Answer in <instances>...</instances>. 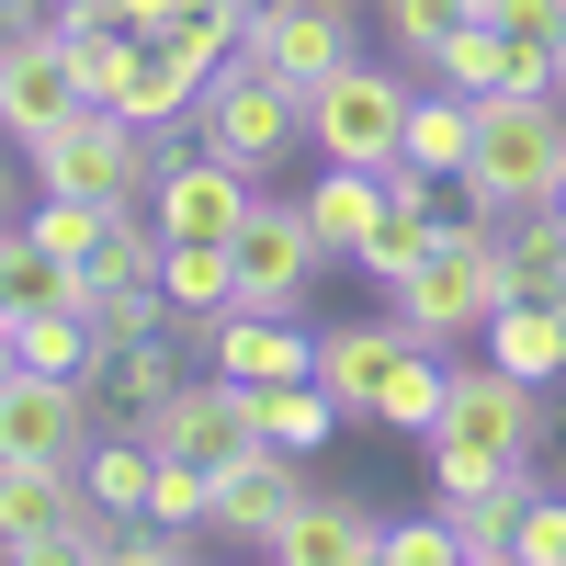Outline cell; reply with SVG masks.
<instances>
[{
    "instance_id": "1",
    "label": "cell",
    "mask_w": 566,
    "mask_h": 566,
    "mask_svg": "<svg viewBox=\"0 0 566 566\" xmlns=\"http://www.w3.org/2000/svg\"><path fill=\"white\" fill-rule=\"evenodd\" d=\"M566 181V91H488L476 103V159H464V216H533Z\"/></svg>"
},
{
    "instance_id": "2",
    "label": "cell",
    "mask_w": 566,
    "mask_h": 566,
    "mask_svg": "<svg viewBox=\"0 0 566 566\" xmlns=\"http://www.w3.org/2000/svg\"><path fill=\"white\" fill-rule=\"evenodd\" d=\"M114 544H125V522L80 488V464L0 453V555H12V566H91Z\"/></svg>"
},
{
    "instance_id": "3",
    "label": "cell",
    "mask_w": 566,
    "mask_h": 566,
    "mask_svg": "<svg viewBox=\"0 0 566 566\" xmlns=\"http://www.w3.org/2000/svg\"><path fill=\"white\" fill-rule=\"evenodd\" d=\"M499 306H510V261H499V227L488 216H453L442 250L397 283V328H408V340H442V352L453 340H488Z\"/></svg>"
},
{
    "instance_id": "4",
    "label": "cell",
    "mask_w": 566,
    "mask_h": 566,
    "mask_svg": "<svg viewBox=\"0 0 566 566\" xmlns=\"http://www.w3.org/2000/svg\"><path fill=\"white\" fill-rule=\"evenodd\" d=\"M23 170H34V193H103V205H148V181L170 170V148L148 125H136L125 103H80L57 136H34L23 148Z\"/></svg>"
},
{
    "instance_id": "5",
    "label": "cell",
    "mask_w": 566,
    "mask_h": 566,
    "mask_svg": "<svg viewBox=\"0 0 566 566\" xmlns=\"http://www.w3.org/2000/svg\"><path fill=\"white\" fill-rule=\"evenodd\" d=\"M408 69H374V57H352V69H328L317 91H306V148L317 159H352V170H397L408 159Z\"/></svg>"
},
{
    "instance_id": "6",
    "label": "cell",
    "mask_w": 566,
    "mask_h": 566,
    "mask_svg": "<svg viewBox=\"0 0 566 566\" xmlns=\"http://www.w3.org/2000/svg\"><path fill=\"white\" fill-rule=\"evenodd\" d=\"M193 148H216V159H239V170H272L283 148H306V91L283 80V69H261V57H239V69H216V91L193 103Z\"/></svg>"
},
{
    "instance_id": "7",
    "label": "cell",
    "mask_w": 566,
    "mask_h": 566,
    "mask_svg": "<svg viewBox=\"0 0 566 566\" xmlns=\"http://www.w3.org/2000/svg\"><path fill=\"white\" fill-rule=\"evenodd\" d=\"M431 442L488 453V464H533V453H544V386H533V374H510V363H453Z\"/></svg>"
},
{
    "instance_id": "8",
    "label": "cell",
    "mask_w": 566,
    "mask_h": 566,
    "mask_svg": "<svg viewBox=\"0 0 566 566\" xmlns=\"http://www.w3.org/2000/svg\"><path fill=\"white\" fill-rule=\"evenodd\" d=\"M159 453H193L205 476H227L239 453H261V386H239V374H205V386H170V408L136 419Z\"/></svg>"
},
{
    "instance_id": "9",
    "label": "cell",
    "mask_w": 566,
    "mask_h": 566,
    "mask_svg": "<svg viewBox=\"0 0 566 566\" xmlns=\"http://www.w3.org/2000/svg\"><path fill=\"white\" fill-rule=\"evenodd\" d=\"M80 103H91V91H80V69H69V23H23V34H0V136H12V148L57 136Z\"/></svg>"
},
{
    "instance_id": "10",
    "label": "cell",
    "mask_w": 566,
    "mask_h": 566,
    "mask_svg": "<svg viewBox=\"0 0 566 566\" xmlns=\"http://www.w3.org/2000/svg\"><path fill=\"white\" fill-rule=\"evenodd\" d=\"M148 216L170 227V239H239V227L261 216V170L193 148V159H170V170L148 181Z\"/></svg>"
},
{
    "instance_id": "11",
    "label": "cell",
    "mask_w": 566,
    "mask_h": 566,
    "mask_svg": "<svg viewBox=\"0 0 566 566\" xmlns=\"http://www.w3.org/2000/svg\"><path fill=\"white\" fill-rule=\"evenodd\" d=\"M91 431H103V408H91V386H69V374H12V386H0V453L80 464Z\"/></svg>"
},
{
    "instance_id": "12",
    "label": "cell",
    "mask_w": 566,
    "mask_h": 566,
    "mask_svg": "<svg viewBox=\"0 0 566 566\" xmlns=\"http://www.w3.org/2000/svg\"><path fill=\"white\" fill-rule=\"evenodd\" d=\"M317 261H328V239L306 227V205H272L261 193V216L239 227V306H306Z\"/></svg>"
},
{
    "instance_id": "13",
    "label": "cell",
    "mask_w": 566,
    "mask_h": 566,
    "mask_svg": "<svg viewBox=\"0 0 566 566\" xmlns=\"http://www.w3.org/2000/svg\"><path fill=\"white\" fill-rule=\"evenodd\" d=\"M250 57H261V69H283L295 91H317L328 69H352V0H261Z\"/></svg>"
},
{
    "instance_id": "14",
    "label": "cell",
    "mask_w": 566,
    "mask_h": 566,
    "mask_svg": "<svg viewBox=\"0 0 566 566\" xmlns=\"http://www.w3.org/2000/svg\"><path fill=\"white\" fill-rule=\"evenodd\" d=\"M295 510H306V453H283V442L239 453V464L216 476V533H227V544H272Z\"/></svg>"
},
{
    "instance_id": "15",
    "label": "cell",
    "mask_w": 566,
    "mask_h": 566,
    "mask_svg": "<svg viewBox=\"0 0 566 566\" xmlns=\"http://www.w3.org/2000/svg\"><path fill=\"white\" fill-rule=\"evenodd\" d=\"M205 352L239 386H283V374H317V328H295V306H227L205 328Z\"/></svg>"
},
{
    "instance_id": "16",
    "label": "cell",
    "mask_w": 566,
    "mask_h": 566,
    "mask_svg": "<svg viewBox=\"0 0 566 566\" xmlns=\"http://www.w3.org/2000/svg\"><path fill=\"white\" fill-rule=\"evenodd\" d=\"M261 555H272V566H363V555H386V510H374V499H328V488H306V510H295V522H283Z\"/></svg>"
},
{
    "instance_id": "17",
    "label": "cell",
    "mask_w": 566,
    "mask_h": 566,
    "mask_svg": "<svg viewBox=\"0 0 566 566\" xmlns=\"http://www.w3.org/2000/svg\"><path fill=\"white\" fill-rule=\"evenodd\" d=\"M181 363H170V328H148V340H103V363H91V408H103V431H136L148 408H170Z\"/></svg>"
},
{
    "instance_id": "18",
    "label": "cell",
    "mask_w": 566,
    "mask_h": 566,
    "mask_svg": "<svg viewBox=\"0 0 566 566\" xmlns=\"http://www.w3.org/2000/svg\"><path fill=\"white\" fill-rule=\"evenodd\" d=\"M45 306H91V261L45 250L34 227H0V317H45Z\"/></svg>"
},
{
    "instance_id": "19",
    "label": "cell",
    "mask_w": 566,
    "mask_h": 566,
    "mask_svg": "<svg viewBox=\"0 0 566 566\" xmlns=\"http://www.w3.org/2000/svg\"><path fill=\"white\" fill-rule=\"evenodd\" d=\"M295 205H306V227H317V239L340 250V261H363V239L386 227V205H397V193H386V170H352V159H328V170L306 181Z\"/></svg>"
},
{
    "instance_id": "20",
    "label": "cell",
    "mask_w": 566,
    "mask_h": 566,
    "mask_svg": "<svg viewBox=\"0 0 566 566\" xmlns=\"http://www.w3.org/2000/svg\"><path fill=\"white\" fill-rule=\"evenodd\" d=\"M159 295H170V317H181V328H216L227 306H239V239H170Z\"/></svg>"
},
{
    "instance_id": "21",
    "label": "cell",
    "mask_w": 566,
    "mask_h": 566,
    "mask_svg": "<svg viewBox=\"0 0 566 566\" xmlns=\"http://www.w3.org/2000/svg\"><path fill=\"white\" fill-rule=\"evenodd\" d=\"M408 352V328L397 317H374V328H317V386L340 397L352 419H374V386H386V363Z\"/></svg>"
},
{
    "instance_id": "22",
    "label": "cell",
    "mask_w": 566,
    "mask_h": 566,
    "mask_svg": "<svg viewBox=\"0 0 566 566\" xmlns=\"http://www.w3.org/2000/svg\"><path fill=\"white\" fill-rule=\"evenodd\" d=\"M442 386H453L442 340H408V352L386 363V386H374V419H386V431H408V442H431V419H442Z\"/></svg>"
},
{
    "instance_id": "23",
    "label": "cell",
    "mask_w": 566,
    "mask_h": 566,
    "mask_svg": "<svg viewBox=\"0 0 566 566\" xmlns=\"http://www.w3.org/2000/svg\"><path fill=\"white\" fill-rule=\"evenodd\" d=\"M408 159L431 170V181H464V159H476V103L431 80V91L408 103Z\"/></svg>"
},
{
    "instance_id": "24",
    "label": "cell",
    "mask_w": 566,
    "mask_h": 566,
    "mask_svg": "<svg viewBox=\"0 0 566 566\" xmlns=\"http://www.w3.org/2000/svg\"><path fill=\"white\" fill-rule=\"evenodd\" d=\"M499 261H510V295H544V306H566V216H555V205L510 216V227H499Z\"/></svg>"
},
{
    "instance_id": "25",
    "label": "cell",
    "mask_w": 566,
    "mask_h": 566,
    "mask_svg": "<svg viewBox=\"0 0 566 566\" xmlns=\"http://www.w3.org/2000/svg\"><path fill=\"white\" fill-rule=\"evenodd\" d=\"M340 419H352V408L328 397L317 374H283V386H261V442H283V453H317Z\"/></svg>"
},
{
    "instance_id": "26",
    "label": "cell",
    "mask_w": 566,
    "mask_h": 566,
    "mask_svg": "<svg viewBox=\"0 0 566 566\" xmlns=\"http://www.w3.org/2000/svg\"><path fill=\"white\" fill-rule=\"evenodd\" d=\"M533 488H544V476L522 464V476H510V488H476V499H453V533H464V555H476V566L522 555V499H533Z\"/></svg>"
},
{
    "instance_id": "27",
    "label": "cell",
    "mask_w": 566,
    "mask_h": 566,
    "mask_svg": "<svg viewBox=\"0 0 566 566\" xmlns=\"http://www.w3.org/2000/svg\"><path fill=\"white\" fill-rule=\"evenodd\" d=\"M23 227H34L45 250H69V261H103V239L125 227V205H103V193H45Z\"/></svg>"
},
{
    "instance_id": "28",
    "label": "cell",
    "mask_w": 566,
    "mask_h": 566,
    "mask_svg": "<svg viewBox=\"0 0 566 566\" xmlns=\"http://www.w3.org/2000/svg\"><path fill=\"white\" fill-rule=\"evenodd\" d=\"M464 12H476V0H374V23H386V45H397L408 69H431V45H442Z\"/></svg>"
},
{
    "instance_id": "29",
    "label": "cell",
    "mask_w": 566,
    "mask_h": 566,
    "mask_svg": "<svg viewBox=\"0 0 566 566\" xmlns=\"http://www.w3.org/2000/svg\"><path fill=\"white\" fill-rule=\"evenodd\" d=\"M386 555L397 566H442V555H464V533H453V510L431 499V522H386Z\"/></svg>"
},
{
    "instance_id": "30",
    "label": "cell",
    "mask_w": 566,
    "mask_h": 566,
    "mask_svg": "<svg viewBox=\"0 0 566 566\" xmlns=\"http://www.w3.org/2000/svg\"><path fill=\"white\" fill-rule=\"evenodd\" d=\"M476 12H499L522 45H544V57L566 69V0H476Z\"/></svg>"
},
{
    "instance_id": "31",
    "label": "cell",
    "mask_w": 566,
    "mask_h": 566,
    "mask_svg": "<svg viewBox=\"0 0 566 566\" xmlns=\"http://www.w3.org/2000/svg\"><path fill=\"white\" fill-rule=\"evenodd\" d=\"M522 555L533 566H566V488H533L522 499Z\"/></svg>"
},
{
    "instance_id": "32",
    "label": "cell",
    "mask_w": 566,
    "mask_h": 566,
    "mask_svg": "<svg viewBox=\"0 0 566 566\" xmlns=\"http://www.w3.org/2000/svg\"><path fill=\"white\" fill-rule=\"evenodd\" d=\"M114 12H125V23H136V34H170V23H181V12H193V0H114Z\"/></svg>"
},
{
    "instance_id": "33",
    "label": "cell",
    "mask_w": 566,
    "mask_h": 566,
    "mask_svg": "<svg viewBox=\"0 0 566 566\" xmlns=\"http://www.w3.org/2000/svg\"><path fill=\"white\" fill-rule=\"evenodd\" d=\"M23 23H57V0H0V34H23Z\"/></svg>"
},
{
    "instance_id": "34",
    "label": "cell",
    "mask_w": 566,
    "mask_h": 566,
    "mask_svg": "<svg viewBox=\"0 0 566 566\" xmlns=\"http://www.w3.org/2000/svg\"><path fill=\"white\" fill-rule=\"evenodd\" d=\"M12 374H23V328L0 317V386H12Z\"/></svg>"
},
{
    "instance_id": "35",
    "label": "cell",
    "mask_w": 566,
    "mask_h": 566,
    "mask_svg": "<svg viewBox=\"0 0 566 566\" xmlns=\"http://www.w3.org/2000/svg\"><path fill=\"white\" fill-rule=\"evenodd\" d=\"M0 227H12V136H0Z\"/></svg>"
},
{
    "instance_id": "36",
    "label": "cell",
    "mask_w": 566,
    "mask_h": 566,
    "mask_svg": "<svg viewBox=\"0 0 566 566\" xmlns=\"http://www.w3.org/2000/svg\"><path fill=\"white\" fill-rule=\"evenodd\" d=\"M555 216H566V181H555Z\"/></svg>"
}]
</instances>
